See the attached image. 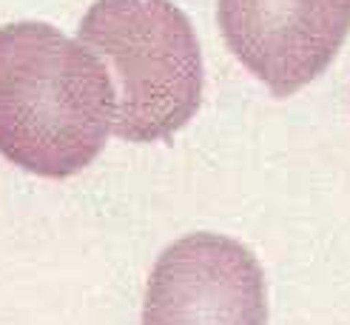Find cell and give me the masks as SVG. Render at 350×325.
I'll use <instances>...</instances> for the list:
<instances>
[{
  "label": "cell",
  "mask_w": 350,
  "mask_h": 325,
  "mask_svg": "<svg viewBox=\"0 0 350 325\" xmlns=\"http://www.w3.org/2000/svg\"><path fill=\"white\" fill-rule=\"evenodd\" d=\"M77 40L111 80V131L122 140H168L200 112V40L171 0H97L77 26Z\"/></svg>",
  "instance_id": "obj_2"
},
{
  "label": "cell",
  "mask_w": 350,
  "mask_h": 325,
  "mask_svg": "<svg viewBox=\"0 0 350 325\" xmlns=\"http://www.w3.org/2000/svg\"><path fill=\"white\" fill-rule=\"evenodd\" d=\"M114 129V89L80 40L49 23L0 29V154L38 177L83 171Z\"/></svg>",
  "instance_id": "obj_1"
},
{
  "label": "cell",
  "mask_w": 350,
  "mask_h": 325,
  "mask_svg": "<svg viewBox=\"0 0 350 325\" xmlns=\"http://www.w3.org/2000/svg\"><path fill=\"white\" fill-rule=\"evenodd\" d=\"M143 325H268L259 260L234 237H180L151 268Z\"/></svg>",
  "instance_id": "obj_3"
},
{
  "label": "cell",
  "mask_w": 350,
  "mask_h": 325,
  "mask_svg": "<svg viewBox=\"0 0 350 325\" xmlns=\"http://www.w3.org/2000/svg\"><path fill=\"white\" fill-rule=\"evenodd\" d=\"M228 49L276 97L317 80L350 34V0H219Z\"/></svg>",
  "instance_id": "obj_4"
}]
</instances>
